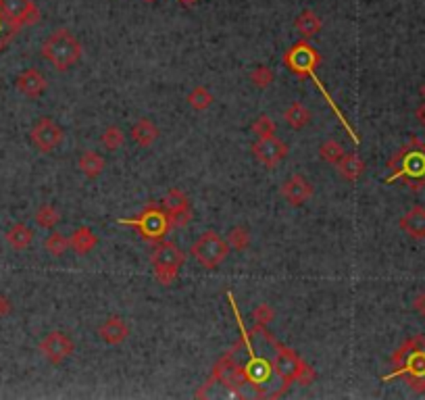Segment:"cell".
I'll return each instance as SVG.
<instances>
[{
    "label": "cell",
    "mask_w": 425,
    "mask_h": 400,
    "mask_svg": "<svg viewBox=\"0 0 425 400\" xmlns=\"http://www.w3.org/2000/svg\"><path fill=\"white\" fill-rule=\"evenodd\" d=\"M290 148L278 135H269V138H257V142L252 144V154L254 159L265 165L267 169H273L282 163L288 157Z\"/></svg>",
    "instance_id": "obj_11"
},
{
    "label": "cell",
    "mask_w": 425,
    "mask_h": 400,
    "mask_svg": "<svg viewBox=\"0 0 425 400\" xmlns=\"http://www.w3.org/2000/svg\"><path fill=\"white\" fill-rule=\"evenodd\" d=\"M228 244H230L234 250H238V253L246 250V248L250 246V231H248V227H244V225L232 227V229H230V240H228Z\"/></svg>",
    "instance_id": "obj_31"
},
{
    "label": "cell",
    "mask_w": 425,
    "mask_h": 400,
    "mask_svg": "<svg viewBox=\"0 0 425 400\" xmlns=\"http://www.w3.org/2000/svg\"><path fill=\"white\" fill-rule=\"evenodd\" d=\"M190 253L204 269H217L230 255V244L217 231H204L192 244Z\"/></svg>",
    "instance_id": "obj_10"
},
{
    "label": "cell",
    "mask_w": 425,
    "mask_h": 400,
    "mask_svg": "<svg viewBox=\"0 0 425 400\" xmlns=\"http://www.w3.org/2000/svg\"><path fill=\"white\" fill-rule=\"evenodd\" d=\"M413 309L425 317V292H421V294L415 296V301H413Z\"/></svg>",
    "instance_id": "obj_38"
},
{
    "label": "cell",
    "mask_w": 425,
    "mask_h": 400,
    "mask_svg": "<svg viewBox=\"0 0 425 400\" xmlns=\"http://www.w3.org/2000/svg\"><path fill=\"white\" fill-rule=\"evenodd\" d=\"M11 311H13V303H11V298H8L6 294H0V319L6 317V315H11Z\"/></svg>",
    "instance_id": "obj_37"
},
{
    "label": "cell",
    "mask_w": 425,
    "mask_h": 400,
    "mask_svg": "<svg viewBox=\"0 0 425 400\" xmlns=\"http://www.w3.org/2000/svg\"><path fill=\"white\" fill-rule=\"evenodd\" d=\"M6 242L11 248L15 250H25L30 248V244L34 242V229L27 227L25 223H15L8 231H6Z\"/></svg>",
    "instance_id": "obj_24"
},
{
    "label": "cell",
    "mask_w": 425,
    "mask_h": 400,
    "mask_svg": "<svg viewBox=\"0 0 425 400\" xmlns=\"http://www.w3.org/2000/svg\"><path fill=\"white\" fill-rule=\"evenodd\" d=\"M150 261H152V269H154L156 281L161 286L169 288L178 279L180 267L186 263V255L173 242H159Z\"/></svg>",
    "instance_id": "obj_8"
},
{
    "label": "cell",
    "mask_w": 425,
    "mask_h": 400,
    "mask_svg": "<svg viewBox=\"0 0 425 400\" xmlns=\"http://www.w3.org/2000/svg\"><path fill=\"white\" fill-rule=\"evenodd\" d=\"M344 154H346V152H344V148H342V144H340L338 140H326V142L319 146V157H321L326 163H330V165H338Z\"/></svg>",
    "instance_id": "obj_28"
},
{
    "label": "cell",
    "mask_w": 425,
    "mask_h": 400,
    "mask_svg": "<svg viewBox=\"0 0 425 400\" xmlns=\"http://www.w3.org/2000/svg\"><path fill=\"white\" fill-rule=\"evenodd\" d=\"M17 32H19V30L8 21V17L4 15V11H2V6H0V52L8 46V42L15 38Z\"/></svg>",
    "instance_id": "obj_34"
},
{
    "label": "cell",
    "mask_w": 425,
    "mask_h": 400,
    "mask_svg": "<svg viewBox=\"0 0 425 400\" xmlns=\"http://www.w3.org/2000/svg\"><path fill=\"white\" fill-rule=\"evenodd\" d=\"M254 329L259 334H263V338L273 346V369H276V375L282 380V384L285 388H290L292 384H300V386H309L315 382L317 373L311 365H307L300 356L296 355L292 349L280 344L271 334H267L265 325H254Z\"/></svg>",
    "instance_id": "obj_5"
},
{
    "label": "cell",
    "mask_w": 425,
    "mask_h": 400,
    "mask_svg": "<svg viewBox=\"0 0 425 400\" xmlns=\"http://www.w3.org/2000/svg\"><path fill=\"white\" fill-rule=\"evenodd\" d=\"M98 336H100V340H102L104 344L117 346V344H123V342L128 340V336H130V325H128L121 317L113 315V317H109V319L98 327Z\"/></svg>",
    "instance_id": "obj_18"
},
{
    "label": "cell",
    "mask_w": 425,
    "mask_h": 400,
    "mask_svg": "<svg viewBox=\"0 0 425 400\" xmlns=\"http://www.w3.org/2000/svg\"><path fill=\"white\" fill-rule=\"evenodd\" d=\"M96 244H98V236H96L88 225L78 227V229L71 234V238H69V248H71L75 255H88V253H92V248H94Z\"/></svg>",
    "instance_id": "obj_21"
},
{
    "label": "cell",
    "mask_w": 425,
    "mask_h": 400,
    "mask_svg": "<svg viewBox=\"0 0 425 400\" xmlns=\"http://www.w3.org/2000/svg\"><path fill=\"white\" fill-rule=\"evenodd\" d=\"M82 54L84 46L65 28L54 30L42 44V59H47L56 71H69L75 63H80Z\"/></svg>",
    "instance_id": "obj_6"
},
{
    "label": "cell",
    "mask_w": 425,
    "mask_h": 400,
    "mask_svg": "<svg viewBox=\"0 0 425 400\" xmlns=\"http://www.w3.org/2000/svg\"><path fill=\"white\" fill-rule=\"evenodd\" d=\"M15 88L19 90L23 96H27V98H40L47 92L48 82L38 69H25V71H21L17 75Z\"/></svg>",
    "instance_id": "obj_17"
},
{
    "label": "cell",
    "mask_w": 425,
    "mask_h": 400,
    "mask_svg": "<svg viewBox=\"0 0 425 400\" xmlns=\"http://www.w3.org/2000/svg\"><path fill=\"white\" fill-rule=\"evenodd\" d=\"M213 102H215V96L207 86H196L188 94V104L194 111H207Z\"/></svg>",
    "instance_id": "obj_27"
},
{
    "label": "cell",
    "mask_w": 425,
    "mask_h": 400,
    "mask_svg": "<svg viewBox=\"0 0 425 400\" xmlns=\"http://www.w3.org/2000/svg\"><path fill=\"white\" fill-rule=\"evenodd\" d=\"M335 167H338V174L346 179V181H357V179L363 176V171H365V163H363V159H361L359 154H355V152L344 154Z\"/></svg>",
    "instance_id": "obj_23"
},
{
    "label": "cell",
    "mask_w": 425,
    "mask_h": 400,
    "mask_svg": "<svg viewBox=\"0 0 425 400\" xmlns=\"http://www.w3.org/2000/svg\"><path fill=\"white\" fill-rule=\"evenodd\" d=\"M313 192L315 190H313L311 181L304 178V176H300V174L290 176L282 183V196L288 200V205H292V207L304 205L313 196Z\"/></svg>",
    "instance_id": "obj_16"
},
{
    "label": "cell",
    "mask_w": 425,
    "mask_h": 400,
    "mask_svg": "<svg viewBox=\"0 0 425 400\" xmlns=\"http://www.w3.org/2000/svg\"><path fill=\"white\" fill-rule=\"evenodd\" d=\"M213 384L226 386L232 396H242V388L246 386V377H244V369H242V365L236 360V355H234V353H226V355L215 363V367H213V371H211V377L204 382V386H202L200 392H204V390L211 388ZM200 392H198V394H200ZM198 394H196V396H198Z\"/></svg>",
    "instance_id": "obj_9"
},
{
    "label": "cell",
    "mask_w": 425,
    "mask_h": 400,
    "mask_svg": "<svg viewBox=\"0 0 425 400\" xmlns=\"http://www.w3.org/2000/svg\"><path fill=\"white\" fill-rule=\"evenodd\" d=\"M100 142H102V146L106 150H119L123 146V142H125V133L117 126H109L100 135Z\"/></svg>",
    "instance_id": "obj_29"
},
{
    "label": "cell",
    "mask_w": 425,
    "mask_h": 400,
    "mask_svg": "<svg viewBox=\"0 0 425 400\" xmlns=\"http://www.w3.org/2000/svg\"><path fill=\"white\" fill-rule=\"evenodd\" d=\"M252 133L257 138H269V135H276V123L269 115H261L254 119L252 123Z\"/></svg>",
    "instance_id": "obj_35"
},
{
    "label": "cell",
    "mask_w": 425,
    "mask_h": 400,
    "mask_svg": "<svg viewBox=\"0 0 425 400\" xmlns=\"http://www.w3.org/2000/svg\"><path fill=\"white\" fill-rule=\"evenodd\" d=\"M30 138H32V144L40 150V152H52L65 138V132L63 128L52 119V117H40L32 132H30Z\"/></svg>",
    "instance_id": "obj_12"
},
{
    "label": "cell",
    "mask_w": 425,
    "mask_h": 400,
    "mask_svg": "<svg viewBox=\"0 0 425 400\" xmlns=\"http://www.w3.org/2000/svg\"><path fill=\"white\" fill-rule=\"evenodd\" d=\"M159 128H156V123L152 121V119H146V117H142L138 119L136 123H134V128H132V140L142 146V148H148V146H152L156 140H159Z\"/></svg>",
    "instance_id": "obj_20"
},
{
    "label": "cell",
    "mask_w": 425,
    "mask_h": 400,
    "mask_svg": "<svg viewBox=\"0 0 425 400\" xmlns=\"http://www.w3.org/2000/svg\"><path fill=\"white\" fill-rule=\"evenodd\" d=\"M319 63H321V54L313 48V46L309 44L307 40H300V42H296V44L292 46L285 54H283V65L294 73V75H300V78H311L313 82H315V86L317 90L324 94V98H326V102L330 104V109L335 113V117L340 119V123L346 128V132L348 135L352 138V142L355 144H359L361 140H359V135L357 132L352 130V126L348 123V119L342 115V111H340V107L333 102V98H331V94L326 90L324 86V82L317 78V73H315V69L319 67Z\"/></svg>",
    "instance_id": "obj_3"
},
{
    "label": "cell",
    "mask_w": 425,
    "mask_h": 400,
    "mask_svg": "<svg viewBox=\"0 0 425 400\" xmlns=\"http://www.w3.org/2000/svg\"><path fill=\"white\" fill-rule=\"evenodd\" d=\"M400 229L407 231L411 238H417V240H425V209L424 207H413L409 213H405L400 217Z\"/></svg>",
    "instance_id": "obj_19"
},
{
    "label": "cell",
    "mask_w": 425,
    "mask_h": 400,
    "mask_svg": "<svg viewBox=\"0 0 425 400\" xmlns=\"http://www.w3.org/2000/svg\"><path fill=\"white\" fill-rule=\"evenodd\" d=\"M34 219H36V223H38L40 227H44V229H52L56 223L61 222V213L56 211V207H54V205H42V207L36 211Z\"/></svg>",
    "instance_id": "obj_30"
},
{
    "label": "cell",
    "mask_w": 425,
    "mask_h": 400,
    "mask_svg": "<svg viewBox=\"0 0 425 400\" xmlns=\"http://www.w3.org/2000/svg\"><path fill=\"white\" fill-rule=\"evenodd\" d=\"M117 223H119V225L136 227L138 234L142 236V240L152 242V244L163 242L165 236L169 234V229L173 227L169 215L165 213V209L159 207L156 202H150L138 217H132V219H117Z\"/></svg>",
    "instance_id": "obj_7"
},
{
    "label": "cell",
    "mask_w": 425,
    "mask_h": 400,
    "mask_svg": "<svg viewBox=\"0 0 425 400\" xmlns=\"http://www.w3.org/2000/svg\"><path fill=\"white\" fill-rule=\"evenodd\" d=\"M0 6L17 30L25 25H36L40 21V8L34 0H0Z\"/></svg>",
    "instance_id": "obj_14"
},
{
    "label": "cell",
    "mask_w": 425,
    "mask_h": 400,
    "mask_svg": "<svg viewBox=\"0 0 425 400\" xmlns=\"http://www.w3.org/2000/svg\"><path fill=\"white\" fill-rule=\"evenodd\" d=\"M294 28L300 32L302 40H309V38H313V36H317L321 32V19H319V15L315 11L307 8L294 19Z\"/></svg>",
    "instance_id": "obj_22"
},
{
    "label": "cell",
    "mask_w": 425,
    "mask_h": 400,
    "mask_svg": "<svg viewBox=\"0 0 425 400\" xmlns=\"http://www.w3.org/2000/svg\"><path fill=\"white\" fill-rule=\"evenodd\" d=\"M73 351H75V344L65 332H48L40 342V353L52 365H63L73 355Z\"/></svg>",
    "instance_id": "obj_13"
},
{
    "label": "cell",
    "mask_w": 425,
    "mask_h": 400,
    "mask_svg": "<svg viewBox=\"0 0 425 400\" xmlns=\"http://www.w3.org/2000/svg\"><path fill=\"white\" fill-rule=\"evenodd\" d=\"M421 96H424V102H421L419 109H417V119H419V123L425 128V86L421 88Z\"/></svg>",
    "instance_id": "obj_39"
},
{
    "label": "cell",
    "mask_w": 425,
    "mask_h": 400,
    "mask_svg": "<svg viewBox=\"0 0 425 400\" xmlns=\"http://www.w3.org/2000/svg\"><path fill=\"white\" fill-rule=\"evenodd\" d=\"M392 174L386 178V183L405 181L413 192L425 188V142L419 138H411L388 163Z\"/></svg>",
    "instance_id": "obj_4"
},
{
    "label": "cell",
    "mask_w": 425,
    "mask_h": 400,
    "mask_svg": "<svg viewBox=\"0 0 425 400\" xmlns=\"http://www.w3.org/2000/svg\"><path fill=\"white\" fill-rule=\"evenodd\" d=\"M78 167H80V171L86 176V178L96 179L102 171H104V167H106V161H104V157H100L98 152L94 150H86L82 157H80V161H78Z\"/></svg>",
    "instance_id": "obj_25"
},
{
    "label": "cell",
    "mask_w": 425,
    "mask_h": 400,
    "mask_svg": "<svg viewBox=\"0 0 425 400\" xmlns=\"http://www.w3.org/2000/svg\"><path fill=\"white\" fill-rule=\"evenodd\" d=\"M273 80H276V75H273V71H271L267 65H259V67L252 69V73H250L252 86L259 90H267L273 84Z\"/></svg>",
    "instance_id": "obj_32"
},
{
    "label": "cell",
    "mask_w": 425,
    "mask_h": 400,
    "mask_svg": "<svg viewBox=\"0 0 425 400\" xmlns=\"http://www.w3.org/2000/svg\"><path fill=\"white\" fill-rule=\"evenodd\" d=\"M165 213L169 215L171 225L173 227H186L192 219V205H190V198L178 188H171L165 198H163V205Z\"/></svg>",
    "instance_id": "obj_15"
},
{
    "label": "cell",
    "mask_w": 425,
    "mask_h": 400,
    "mask_svg": "<svg viewBox=\"0 0 425 400\" xmlns=\"http://www.w3.org/2000/svg\"><path fill=\"white\" fill-rule=\"evenodd\" d=\"M178 2H180L182 6H186V8H192V6H194V4H196L198 0H178Z\"/></svg>",
    "instance_id": "obj_40"
},
{
    "label": "cell",
    "mask_w": 425,
    "mask_h": 400,
    "mask_svg": "<svg viewBox=\"0 0 425 400\" xmlns=\"http://www.w3.org/2000/svg\"><path fill=\"white\" fill-rule=\"evenodd\" d=\"M226 296H228V301H230V307H232V311H234V315H236L238 319V327H240V332H242V346H244L246 353H248V363L242 367V369H244L246 384L254 390V394H257L259 399H280V396L285 394L288 388L283 386L282 380L276 375L273 360L257 355V351H254V346H252V342H250V334L246 332L244 321H242L240 311H238L234 294L228 292Z\"/></svg>",
    "instance_id": "obj_1"
},
{
    "label": "cell",
    "mask_w": 425,
    "mask_h": 400,
    "mask_svg": "<svg viewBox=\"0 0 425 400\" xmlns=\"http://www.w3.org/2000/svg\"><path fill=\"white\" fill-rule=\"evenodd\" d=\"M252 319H254V323H259V325H269L273 319H276V313L273 309L267 305V303H261L259 307H254V311H252Z\"/></svg>",
    "instance_id": "obj_36"
},
{
    "label": "cell",
    "mask_w": 425,
    "mask_h": 400,
    "mask_svg": "<svg viewBox=\"0 0 425 400\" xmlns=\"http://www.w3.org/2000/svg\"><path fill=\"white\" fill-rule=\"evenodd\" d=\"M283 119H285V123H288L292 130L298 132V130H302V128L309 126V121H311V111H309L302 102H292V104L285 109Z\"/></svg>",
    "instance_id": "obj_26"
},
{
    "label": "cell",
    "mask_w": 425,
    "mask_h": 400,
    "mask_svg": "<svg viewBox=\"0 0 425 400\" xmlns=\"http://www.w3.org/2000/svg\"><path fill=\"white\" fill-rule=\"evenodd\" d=\"M44 246H47V250L52 257H63L67 253V248H69V238H65L58 231H52L47 238Z\"/></svg>",
    "instance_id": "obj_33"
},
{
    "label": "cell",
    "mask_w": 425,
    "mask_h": 400,
    "mask_svg": "<svg viewBox=\"0 0 425 400\" xmlns=\"http://www.w3.org/2000/svg\"><path fill=\"white\" fill-rule=\"evenodd\" d=\"M392 363V371L388 375H383V382H392L396 377L405 380L407 386L417 392H425V338L415 334L411 338H407L390 358Z\"/></svg>",
    "instance_id": "obj_2"
}]
</instances>
